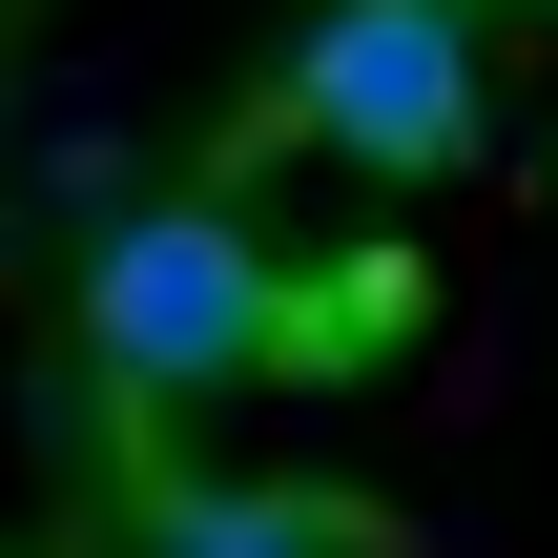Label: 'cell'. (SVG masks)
Instances as JSON below:
<instances>
[{
	"mask_svg": "<svg viewBox=\"0 0 558 558\" xmlns=\"http://www.w3.org/2000/svg\"><path fill=\"white\" fill-rule=\"evenodd\" d=\"M83 352H104L124 393H248V373H290V269H269L207 186L104 207V228H83Z\"/></svg>",
	"mask_w": 558,
	"mask_h": 558,
	"instance_id": "6da1fadb",
	"label": "cell"
},
{
	"mask_svg": "<svg viewBox=\"0 0 558 558\" xmlns=\"http://www.w3.org/2000/svg\"><path fill=\"white\" fill-rule=\"evenodd\" d=\"M290 145H331L352 186L476 166V0H331L290 41Z\"/></svg>",
	"mask_w": 558,
	"mask_h": 558,
	"instance_id": "7a4b0ae2",
	"label": "cell"
},
{
	"mask_svg": "<svg viewBox=\"0 0 558 558\" xmlns=\"http://www.w3.org/2000/svg\"><path fill=\"white\" fill-rule=\"evenodd\" d=\"M145 558H352L311 497H145Z\"/></svg>",
	"mask_w": 558,
	"mask_h": 558,
	"instance_id": "3957f363",
	"label": "cell"
}]
</instances>
